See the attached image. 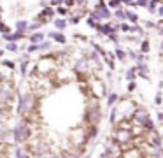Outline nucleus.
<instances>
[{
	"label": "nucleus",
	"mask_w": 163,
	"mask_h": 158,
	"mask_svg": "<svg viewBox=\"0 0 163 158\" xmlns=\"http://www.w3.org/2000/svg\"><path fill=\"white\" fill-rule=\"evenodd\" d=\"M35 72L39 76H46V77H49L51 74H55L56 72V58L53 56H44L41 58L35 65Z\"/></svg>",
	"instance_id": "obj_1"
},
{
	"label": "nucleus",
	"mask_w": 163,
	"mask_h": 158,
	"mask_svg": "<svg viewBox=\"0 0 163 158\" xmlns=\"http://www.w3.org/2000/svg\"><path fill=\"white\" fill-rule=\"evenodd\" d=\"M55 27H56L58 30H63L65 27H67V21L62 20V18H56V20H55Z\"/></svg>",
	"instance_id": "obj_16"
},
{
	"label": "nucleus",
	"mask_w": 163,
	"mask_h": 158,
	"mask_svg": "<svg viewBox=\"0 0 163 158\" xmlns=\"http://www.w3.org/2000/svg\"><path fill=\"white\" fill-rule=\"evenodd\" d=\"M51 46H53L51 42L44 41V42H41V51H49V49H51Z\"/></svg>",
	"instance_id": "obj_25"
},
{
	"label": "nucleus",
	"mask_w": 163,
	"mask_h": 158,
	"mask_svg": "<svg viewBox=\"0 0 163 158\" xmlns=\"http://www.w3.org/2000/svg\"><path fill=\"white\" fill-rule=\"evenodd\" d=\"M133 121L144 125L147 130H154V123H153V120H151V116H149V113L146 109H140V107L137 109V113L133 116Z\"/></svg>",
	"instance_id": "obj_4"
},
{
	"label": "nucleus",
	"mask_w": 163,
	"mask_h": 158,
	"mask_svg": "<svg viewBox=\"0 0 163 158\" xmlns=\"http://www.w3.org/2000/svg\"><path fill=\"white\" fill-rule=\"evenodd\" d=\"M91 18L93 20H109L111 18V13H109V7H107L104 2H100V4H97L95 5V11L91 13Z\"/></svg>",
	"instance_id": "obj_5"
},
{
	"label": "nucleus",
	"mask_w": 163,
	"mask_h": 158,
	"mask_svg": "<svg viewBox=\"0 0 163 158\" xmlns=\"http://www.w3.org/2000/svg\"><path fill=\"white\" fill-rule=\"evenodd\" d=\"M83 158H90V156H88V155H84V156H83Z\"/></svg>",
	"instance_id": "obj_42"
},
{
	"label": "nucleus",
	"mask_w": 163,
	"mask_h": 158,
	"mask_svg": "<svg viewBox=\"0 0 163 158\" xmlns=\"http://www.w3.org/2000/svg\"><path fill=\"white\" fill-rule=\"evenodd\" d=\"M51 37H53L56 42H60V44H65V42H67V37H65L62 32H51Z\"/></svg>",
	"instance_id": "obj_13"
},
{
	"label": "nucleus",
	"mask_w": 163,
	"mask_h": 158,
	"mask_svg": "<svg viewBox=\"0 0 163 158\" xmlns=\"http://www.w3.org/2000/svg\"><path fill=\"white\" fill-rule=\"evenodd\" d=\"M56 13L58 14H67V9L65 7H56Z\"/></svg>",
	"instance_id": "obj_35"
},
{
	"label": "nucleus",
	"mask_w": 163,
	"mask_h": 158,
	"mask_svg": "<svg viewBox=\"0 0 163 158\" xmlns=\"http://www.w3.org/2000/svg\"><path fill=\"white\" fill-rule=\"evenodd\" d=\"M79 2H81V4H84V2H86V0H79Z\"/></svg>",
	"instance_id": "obj_41"
},
{
	"label": "nucleus",
	"mask_w": 163,
	"mask_h": 158,
	"mask_svg": "<svg viewBox=\"0 0 163 158\" xmlns=\"http://www.w3.org/2000/svg\"><path fill=\"white\" fill-rule=\"evenodd\" d=\"M116 56L119 58V60H123V62H126V53L121 49V48H116Z\"/></svg>",
	"instance_id": "obj_20"
},
{
	"label": "nucleus",
	"mask_w": 163,
	"mask_h": 158,
	"mask_svg": "<svg viewBox=\"0 0 163 158\" xmlns=\"http://www.w3.org/2000/svg\"><path fill=\"white\" fill-rule=\"evenodd\" d=\"M126 20L128 21H132V23H137L139 21V16L135 14L133 11H126Z\"/></svg>",
	"instance_id": "obj_15"
},
{
	"label": "nucleus",
	"mask_w": 163,
	"mask_h": 158,
	"mask_svg": "<svg viewBox=\"0 0 163 158\" xmlns=\"http://www.w3.org/2000/svg\"><path fill=\"white\" fill-rule=\"evenodd\" d=\"M30 28V25H28V21H25V20H19V21H16V30L18 32H25V30H28Z\"/></svg>",
	"instance_id": "obj_14"
},
{
	"label": "nucleus",
	"mask_w": 163,
	"mask_h": 158,
	"mask_svg": "<svg viewBox=\"0 0 163 158\" xmlns=\"http://www.w3.org/2000/svg\"><path fill=\"white\" fill-rule=\"evenodd\" d=\"M28 65H30V60H23V63H21V74H23V76H27Z\"/></svg>",
	"instance_id": "obj_23"
},
{
	"label": "nucleus",
	"mask_w": 163,
	"mask_h": 158,
	"mask_svg": "<svg viewBox=\"0 0 163 158\" xmlns=\"http://www.w3.org/2000/svg\"><path fill=\"white\" fill-rule=\"evenodd\" d=\"M76 72H77V74H86V72H88V60H86V58L77 60V63H76Z\"/></svg>",
	"instance_id": "obj_8"
},
{
	"label": "nucleus",
	"mask_w": 163,
	"mask_h": 158,
	"mask_svg": "<svg viewBox=\"0 0 163 158\" xmlns=\"http://www.w3.org/2000/svg\"><path fill=\"white\" fill-rule=\"evenodd\" d=\"M23 37H25V35H23L21 32H14V34H7V35H4V39L9 41V42H18V41H21Z\"/></svg>",
	"instance_id": "obj_10"
},
{
	"label": "nucleus",
	"mask_w": 163,
	"mask_h": 158,
	"mask_svg": "<svg viewBox=\"0 0 163 158\" xmlns=\"http://www.w3.org/2000/svg\"><path fill=\"white\" fill-rule=\"evenodd\" d=\"M65 5L67 7H74L76 5V0H65Z\"/></svg>",
	"instance_id": "obj_33"
},
{
	"label": "nucleus",
	"mask_w": 163,
	"mask_h": 158,
	"mask_svg": "<svg viewBox=\"0 0 163 158\" xmlns=\"http://www.w3.org/2000/svg\"><path fill=\"white\" fill-rule=\"evenodd\" d=\"M123 4H126V5H137L133 0H123Z\"/></svg>",
	"instance_id": "obj_37"
},
{
	"label": "nucleus",
	"mask_w": 163,
	"mask_h": 158,
	"mask_svg": "<svg viewBox=\"0 0 163 158\" xmlns=\"http://www.w3.org/2000/svg\"><path fill=\"white\" fill-rule=\"evenodd\" d=\"M79 21H81V16H72L70 23H74V25H76V23H79Z\"/></svg>",
	"instance_id": "obj_34"
},
{
	"label": "nucleus",
	"mask_w": 163,
	"mask_h": 158,
	"mask_svg": "<svg viewBox=\"0 0 163 158\" xmlns=\"http://www.w3.org/2000/svg\"><path fill=\"white\" fill-rule=\"evenodd\" d=\"M135 72H137V69H135V67H133V69H130V70H128L126 74H125V76H126V79H128V81H130V83H132V81H133V79H135Z\"/></svg>",
	"instance_id": "obj_22"
},
{
	"label": "nucleus",
	"mask_w": 163,
	"mask_h": 158,
	"mask_svg": "<svg viewBox=\"0 0 163 158\" xmlns=\"http://www.w3.org/2000/svg\"><path fill=\"white\" fill-rule=\"evenodd\" d=\"M97 32H100V34H105V35H112V34H116V28H114V27H111V25H100V23H98Z\"/></svg>",
	"instance_id": "obj_9"
},
{
	"label": "nucleus",
	"mask_w": 163,
	"mask_h": 158,
	"mask_svg": "<svg viewBox=\"0 0 163 158\" xmlns=\"http://www.w3.org/2000/svg\"><path fill=\"white\" fill-rule=\"evenodd\" d=\"M49 4L53 5V7H60L62 4H65V0H51Z\"/></svg>",
	"instance_id": "obj_28"
},
{
	"label": "nucleus",
	"mask_w": 163,
	"mask_h": 158,
	"mask_svg": "<svg viewBox=\"0 0 163 158\" xmlns=\"http://www.w3.org/2000/svg\"><path fill=\"white\" fill-rule=\"evenodd\" d=\"M107 93V90H105V84L102 83V81H93L91 83V95L93 97H97V99H102L104 95Z\"/></svg>",
	"instance_id": "obj_7"
},
{
	"label": "nucleus",
	"mask_w": 163,
	"mask_h": 158,
	"mask_svg": "<svg viewBox=\"0 0 163 158\" xmlns=\"http://www.w3.org/2000/svg\"><path fill=\"white\" fill-rule=\"evenodd\" d=\"M107 104H109V106H111V107H112V106H116V104H118V95L116 93H109V97H107Z\"/></svg>",
	"instance_id": "obj_18"
},
{
	"label": "nucleus",
	"mask_w": 163,
	"mask_h": 158,
	"mask_svg": "<svg viewBox=\"0 0 163 158\" xmlns=\"http://www.w3.org/2000/svg\"><path fill=\"white\" fill-rule=\"evenodd\" d=\"M154 104H161V95H160V93H158V95H156V97H154Z\"/></svg>",
	"instance_id": "obj_38"
},
{
	"label": "nucleus",
	"mask_w": 163,
	"mask_h": 158,
	"mask_svg": "<svg viewBox=\"0 0 163 158\" xmlns=\"http://www.w3.org/2000/svg\"><path fill=\"white\" fill-rule=\"evenodd\" d=\"M137 70H139V76H142V77H146V79L149 77V69H147V65L144 63V62H142V63H139Z\"/></svg>",
	"instance_id": "obj_12"
},
{
	"label": "nucleus",
	"mask_w": 163,
	"mask_h": 158,
	"mask_svg": "<svg viewBox=\"0 0 163 158\" xmlns=\"http://www.w3.org/2000/svg\"><path fill=\"white\" fill-rule=\"evenodd\" d=\"M111 139L112 142H118V144H126L130 141H133V135H132V130H125V128H114V132L111 134Z\"/></svg>",
	"instance_id": "obj_2"
},
{
	"label": "nucleus",
	"mask_w": 163,
	"mask_h": 158,
	"mask_svg": "<svg viewBox=\"0 0 163 158\" xmlns=\"http://www.w3.org/2000/svg\"><path fill=\"white\" fill-rule=\"evenodd\" d=\"M39 27H41V21H37V23H32V25H30V28H28V32H32V30H37Z\"/></svg>",
	"instance_id": "obj_31"
},
{
	"label": "nucleus",
	"mask_w": 163,
	"mask_h": 158,
	"mask_svg": "<svg viewBox=\"0 0 163 158\" xmlns=\"http://www.w3.org/2000/svg\"><path fill=\"white\" fill-rule=\"evenodd\" d=\"M46 158H63V156H62V153H49Z\"/></svg>",
	"instance_id": "obj_32"
},
{
	"label": "nucleus",
	"mask_w": 163,
	"mask_h": 158,
	"mask_svg": "<svg viewBox=\"0 0 163 158\" xmlns=\"http://www.w3.org/2000/svg\"><path fill=\"white\" fill-rule=\"evenodd\" d=\"M140 51H142V53H147V51H149V42H147V41H144V42H142Z\"/></svg>",
	"instance_id": "obj_29"
},
{
	"label": "nucleus",
	"mask_w": 163,
	"mask_h": 158,
	"mask_svg": "<svg viewBox=\"0 0 163 158\" xmlns=\"http://www.w3.org/2000/svg\"><path fill=\"white\" fill-rule=\"evenodd\" d=\"M119 28L123 30V32H126V34H128V32H132V30H133V27H130L128 23H123V25H121Z\"/></svg>",
	"instance_id": "obj_27"
},
{
	"label": "nucleus",
	"mask_w": 163,
	"mask_h": 158,
	"mask_svg": "<svg viewBox=\"0 0 163 158\" xmlns=\"http://www.w3.org/2000/svg\"><path fill=\"white\" fill-rule=\"evenodd\" d=\"M158 13H160V14L163 16V5H161V7H160V9H158Z\"/></svg>",
	"instance_id": "obj_40"
},
{
	"label": "nucleus",
	"mask_w": 163,
	"mask_h": 158,
	"mask_svg": "<svg viewBox=\"0 0 163 158\" xmlns=\"http://www.w3.org/2000/svg\"><path fill=\"white\" fill-rule=\"evenodd\" d=\"M5 49H7V51H18V44H16V42H7Z\"/></svg>",
	"instance_id": "obj_26"
},
{
	"label": "nucleus",
	"mask_w": 163,
	"mask_h": 158,
	"mask_svg": "<svg viewBox=\"0 0 163 158\" xmlns=\"http://www.w3.org/2000/svg\"><path fill=\"white\" fill-rule=\"evenodd\" d=\"M146 141H147L151 146H154V148H163V144H161L163 139L156 130H147V132H146Z\"/></svg>",
	"instance_id": "obj_6"
},
{
	"label": "nucleus",
	"mask_w": 163,
	"mask_h": 158,
	"mask_svg": "<svg viewBox=\"0 0 163 158\" xmlns=\"http://www.w3.org/2000/svg\"><path fill=\"white\" fill-rule=\"evenodd\" d=\"M41 16H44V18H51V16H55V9H53V7H44V11L41 13Z\"/></svg>",
	"instance_id": "obj_17"
},
{
	"label": "nucleus",
	"mask_w": 163,
	"mask_h": 158,
	"mask_svg": "<svg viewBox=\"0 0 163 158\" xmlns=\"http://www.w3.org/2000/svg\"><path fill=\"white\" fill-rule=\"evenodd\" d=\"M128 92H135V83L133 81H132V83H130V84H128V88H126Z\"/></svg>",
	"instance_id": "obj_36"
},
{
	"label": "nucleus",
	"mask_w": 163,
	"mask_h": 158,
	"mask_svg": "<svg viewBox=\"0 0 163 158\" xmlns=\"http://www.w3.org/2000/svg\"><path fill=\"white\" fill-rule=\"evenodd\" d=\"M135 4H137L139 7H147V5H149V2H147V0H137Z\"/></svg>",
	"instance_id": "obj_30"
},
{
	"label": "nucleus",
	"mask_w": 163,
	"mask_h": 158,
	"mask_svg": "<svg viewBox=\"0 0 163 158\" xmlns=\"http://www.w3.org/2000/svg\"><path fill=\"white\" fill-rule=\"evenodd\" d=\"M116 18H118V20H125V18H126V11L118 9V11H116Z\"/></svg>",
	"instance_id": "obj_24"
},
{
	"label": "nucleus",
	"mask_w": 163,
	"mask_h": 158,
	"mask_svg": "<svg viewBox=\"0 0 163 158\" xmlns=\"http://www.w3.org/2000/svg\"><path fill=\"white\" fill-rule=\"evenodd\" d=\"M42 39H44L42 32H35V34H32V35L28 37V41L32 44H41V42H42Z\"/></svg>",
	"instance_id": "obj_11"
},
{
	"label": "nucleus",
	"mask_w": 163,
	"mask_h": 158,
	"mask_svg": "<svg viewBox=\"0 0 163 158\" xmlns=\"http://www.w3.org/2000/svg\"><path fill=\"white\" fill-rule=\"evenodd\" d=\"M158 4H160V0H151V2H149V5H147L149 13H154L156 7H158Z\"/></svg>",
	"instance_id": "obj_21"
},
{
	"label": "nucleus",
	"mask_w": 163,
	"mask_h": 158,
	"mask_svg": "<svg viewBox=\"0 0 163 158\" xmlns=\"http://www.w3.org/2000/svg\"><path fill=\"white\" fill-rule=\"evenodd\" d=\"M104 120V114H102V109H91V111H84V120L83 121L90 127H98Z\"/></svg>",
	"instance_id": "obj_3"
},
{
	"label": "nucleus",
	"mask_w": 163,
	"mask_h": 158,
	"mask_svg": "<svg viewBox=\"0 0 163 158\" xmlns=\"http://www.w3.org/2000/svg\"><path fill=\"white\" fill-rule=\"evenodd\" d=\"M2 65H4L5 69H9V70H14L16 69V63L14 62H11V60H2Z\"/></svg>",
	"instance_id": "obj_19"
},
{
	"label": "nucleus",
	"mask_w": 163,
	"mask_h": 158,
	"mask_svg": "<svg viewBox=\"0 0 163 158\" xmlns=\"http://www.w3.org/2000/svg\"><path fill=\"white\" fill-rule=\"evenodd\" d=\"M2 30H4V35H7V34H9V27H7V25H2Z\"/></svg>",
	"instance_id": "obj_39"
}]
</instances>
